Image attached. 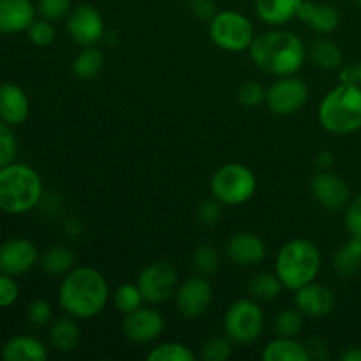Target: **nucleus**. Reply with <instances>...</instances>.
<instances>
[{"label": "nucleus", "instance_id": "9", "mask_svg": "<svg viewBox=\"0 0 361 361\" xmlns=\"http://www.w3.org/2000/svg\"><path fill=\"white\" fill-rule=\"evenodd\" d=\"M145 302L159 305L171 298L178 288V274L175 268L164 261H155L143 268L136 281Z\"/></svg>", "mask_w": 361, "mask_h": 361}, {"label": "nucleus", "instance_id": "14", "mask_svg": "<svg viewBox=\"0 0 361 361\" xmlns=\"http://www.w3.org/2000/svg\"><path fill=\"white\" fill-rule=\"evenodd\" d=\"M39 249L27 238L7 240L0 245V271L7 275H23L39 264Z\"/></svg>", "mask_w": 361, "mask_h": 361}, {"label": "nucleus", "instance_id": "43", "mask_svg": "<svg viewBox=\"0 0 361 361\" xmlns=\"http://www.w3.org/2000/svg\"><path fill=\"white\" fill-rule=\"evenodd\" d=\"M190 9H192V13L196 14L197 18L208 21L217 14L214 0H190Z\"/></svg>", "mask_w": 361, "mask_h": 361}, {"label": "nucleus", "instance_id": "42", "mask_svg": "<svg viewBox=\"0 0 361 361\" xmlns=\"http://www.w3.org/2000/svg\"><path fill=\"white\" fill-rule=\"evenodd\" d=\"M345 228L353 236L361 238V194L351 201L345 210Z\"/></svg>", "mask_w": 361, "mask_h": 361}, {"label": "nucleus", "instance_id": "47", "mask_svg": "<svg viewBox=\"0 0 361 361\" xmlns=\"http://www.w3.org/2000/svg\"><path fill=\"white\" fill-rule=\"evenodd\" d=\"M342 361H361V348H348L341 356Z\"/></svg>", "mask_w": 361, "mask_h": 361}, {"label": "nucleus", "instance_id": "26", "mask_svg": "<svg viewBox=\"0 0 361 361\" xmlns=\"http://www.w3.org/2000/svg\"><path fill=\"white\" fill-rule=\"evenodd\" d=\"M334 268L341 277H353L361 268V238L353 236L351 240L338 247L334 256Z\"/></svg>", "mask_w": 361, "mask_h": 361}, {"label": "nucleus", "instance_id": "19", "mask_svg": "<svg viewBox=\"0 0 361 361\" xmlns=\"http://www.w3.org/2000/svg\"><path fill=\"white\" fill-rule=\"evenodd\" d=\"M30 113V101L21 87L14 83L0 85V120L11 127L21 126Z\"/></svg>", "mask_w": 361, "mask_h": 361}, {"label": "nucleus", "instance_id": "17", "mask_svg": "<svg viewBox=\"0 0 361 361\" xmlns=\"http://www.w3.org/2000/svg\"><path fill=\"white\" fill-rule=\"evenodd\" d=\"M35 14L37 9L32 0H0V34L27 32Z\"/></svg>", "mask_w": 361, "mask_h": 361}, {"label": "nucleus", "instance_id": "8", "mask_svg": "<svg viewBox=\"0 0 361 361\" xmlns=\"http://www.w3.org/2000/svg\"><path fill=\"white\" fill-rule=\"evenodd\" d=\"M264 312L256 300L242 298L229 305L224 316V331L235 344H252L263 335Z\"/></svg>", "mask_w": 361, "mask_h": 361}, {"label": "nucleus", "instance_id": "46", "mask_svg": "<svg viewBox=\"0 0 361 361\" xmlns=\"http://www.w3.org/2000/svg\"><path fill=\"white\" fill-rule=\"evenodd\" d=\"M63 229H66L67 236H69V238H73V240L78 238V236L81 235V231H83V228H81V224L76 221V219H69V221L63 224Z\"/></svg>", "mask_w": 361, "mask_h": 361}, {"label": "nucleus", "instance_id": "18", "mask_svg": "<svg viewBox=\"0 0 361 361\" xmlns=\"http://www.w3.org/2000/svg\"><path fill=\"white\" fill-rule=\"evenodd\" d=\"M228 257L238 267H256L267 256V245L252 233H238L231 236L226 247Z\"/></svg>", "mask_w": 361, "mask_h": 361}, {"label": "nucleus", "instance_id": "12", "mask_svg": "<svg viewBox=\"0 0 361 361\" xmlns=\"http://www.w3.org/2000/svg\"><path fill=\"white\" fill-rule=\"evenodd\" d=\"M176 309L187 319L203 316L214 298V289L204 277H189L178 284L175 293Z\"/></svg>", "mask_w": 361, "mask_h": 361}, {"label": "nucleus", "instance_id": "25", "mask_svg": "<svg viewBox=\"0 0 361 361\" xmlns=\"http://www.w3.org/2000/svg\"><path fill=\"white\" fill-rule=\"evenodd\" d=\"M74 252L66 245H53L39 257V267L51 277H63L74 268Z\"/></svg>", "mask_w": 361, "mask_h": 361}, {"label": "nucleus", "instance_id": "28", "mask_svg": "<svg viewBox=\"0 0 361 361\" xmlns=\"http://www.w3.org/2000/svg\"><path fill=\"white\" fill-rule=\"evenodd\" d=\"M310 59L319 69L334 71L342 66V49L330 39H317L310 46Z\"/></svg>", "mask_w": 361, "mask_h": 361}, {"label": "nucleus", "instance_id": "11", "mask_svg": "<svg viewBox=\"0 0 361 361\" xmlns=\"http://www.w3.org/2000/svg\"><path fill=\"white\" fill-rule=\"evenodd\" d=\"M67 32L80 46H95L104 37V20L90 4H80L67 14Z\"/></svg>", "mask_w": 361, "mask_h": 361}, {"label": "nucleus", "instance_id": "23", "mask_svg": "<svg viewBox=\"0 0 361 361\" xmlns=\"http://www.w3.org/2000/svg\"><path fill=\"white\" fill-rule=\"evenodd\" d=\"M49 342L59 353H71L80 345L81 330L76 323V317L62 316L56 317L49 326Z\"/></svg>", "mask_w": 361, "mask_h": 361}, {"label": "nucleus", "instance_id": "2", "mask_svg": "<svg viewBox=\"0 0 361 361\" xmlns=\"http://www.w3.org/2000/svg\"><path fill=\"white\" fill-rule=\"evenodd\" d=\"M254 66L271 76H293L307 59L305 42L289 30H270L256 35L249 48Z\"/></svg>", "mask_w": 361, "mask_h": 361}, {"label": "nucleus", "instance_id": "33", "mask_svg": "<svg viewBox=\"0 0 361 361\" xmlns=\"http://www.w3.org/2000/svg\"><path fill=\"white\" fill-rule=\"evenodd\" d=\"M233 355V341L228 335L208 338L201 349V358L204 361H226Z\"/></svg>", "mask_w": 361, "mask_h": 361}, {"label": "nucleus", "instance_id": "48", "mask_svg": "<svg viewBox=\"0 0 361 361\" xmlns=\"http://www.w3.org/2000/svg\"><path fill=\"white\" fill-rule=\"evenodd\" d=\"M356 69H358V83L361 85V60L356 63Z\"/></svg>", "mask_w": 361, "mask_h": 361}, {"label": "nucleus", "instance_id": "36", "mask_svg": "<svg viewBox=\"0 0 361 361\" xmlns=\"http://www.w3.org/2000/svg\"><path fill=\"white\" fill-rule=\"evenodd\" d=\"M27 34H28V41H30L32 44L39 46V48H46V46L53 44V41H55L56 37V32H55V27H53V23L51 21L44 20V18L35 20L34 23L28 27Z\"/></svg>", "mask_w": 361, "mask_h": 361}, {"label": "nucleus", "instance_id": "30", "mask_svg": "<svg viewBox=\"0 0 361 361\" xmlns=\"http://www.w3.org/2000/svg\"><path fill=\"white\" fill-rule=\"evenodd\" d=\"M143 295H141L137 284H120L118 288L113 291V305L118 310L120 314H130L134 310H137L140 307H143Z\"/></svg>", "mask_w": 361, "mask_h": 361}, {"label": "nucleus", "instance_id": "49", "mask_svg": "<svg viewBox=\"0 0 361 361\" xmlns=\"http://www.w3.org/2000/svg\"><path fill=\"white\" fill-rule=\"evenodd\" d=\"M355 2H356V4H358V6H361V0H355Z\"/></svg>", "mask_w": 361, "mask_h": 361}, {"label": "nucleus", "instance_id": "31", "mask_svg": "<svg viewBox=\"0 0 361 361\" xmlns=\"http://www.w3.org/2000/svg\"><path fill=\"white\" fill-rule=\"evenodd\" d=\"M274 330L277 337L296 338L303 330V314L298 309L282 310L275 316Z\"/></svg>", "mask_w": 361, "mask_h": 361}, {"label": "nucleus", "instance_id": "37", "mask_svg": "<svg viewBox=\"0 0 361 361\" xmlns=\"http://www.w3.org/2000/svg\"><path fill=\"white\" fill-rule=\"evenodd\" d=\"M37 14L48 21L62 20L71 13V0H37Z\"/></svg>", "mask_w": 361, "mask_h": 361}, {"label": "nucleus", "instance_id": "1", "mask_svg": "<svg viewBox=\"0 0 361 361\" xmlns=\"http://www.w3.org/2000/svg\"><path fill=\"white\" fill-rule=\"evenodd\" d=\"M109 286L104 275L92 267L73 268L63 275L59 288V303L76 319H92L106 309Z\"/></svg>", "mask_w": 361, "mask_h": 361}, {"label": "nucleus", "instance_id": "35", "mask_svg": "<svg viewBox=\"0 0 361 361\" xmlns=\"http://www.w3.org/2000/svg\"><path fill=\"white\" fill-rule=\"evenodd\" d=\"M192 263L201 275H212L217 271L221 259H219V252L215 250V247L201 245L194 252Z\"/></svg>", "mask_w": 361, "mask_h": 361}, {"label": "nucleus", "instance_id": "6", "mask_svg": "<svg viewBox=\"0 0 361 361\" xmlns=\"http://www.w3.org/2000/svg\"><path fill=\"white\" fill-rule=\"evenodd\" d=\"M257 187L252 169L243 164L229 162L219 168L210 180L212 194L226 207H238L254 196Z\"/></svg>", "mask_w": 361, "mask_h": 361}, {"label": "nucleus", "instance_id": "7", "mask_svg": "<svg viewBox=\"0 0 361 361\" xmlns=\"http://www.w3.org/2000/svg\"><path fill=\"white\" fill-rule=\"evenodd\" d=\"M210 37L224 51H245L250 48L256 32L245 14L236 11H221L210 20Z\"/></svg>", "mask_w": 361, "mask_h": 361}, {"label": "nucleus", "instance_id": "5", "mask_svg": "<svg viewBox=\"0 0 361 361\" xmlns=\"http://www.w3.org/2000/svg\"><path fill=\"white\" fill-rule=\"evenodd\" d=\"M321 127L345 136L361 129V85H338L331 88L317 108Z\"/></svg>", "mask_w": 361, "mask_h": 361}, {"label": "nucleus", "instance_id": "45", "mask_svg": "<svg viewBox=\"0 0 361 361\" xmlns=\"http://www.w3.org/2000/svg\"><path fill=\"white\" fill-rule=\"evenodd\" d=\"M334 162H335L334 154H331V152H328V150L319 152V154H317V157H316V164L319 166L323 171H328V169L334 166Z\"/></svg>", "mask_w": 361, "mask_h": 361}, {"label": "nucleus", "instance_id": "10", "mask_svg": "<svg viewBox=\"0 0 361 361\" xmlns=\"http://www.w3.org/2000/svg\"><path fill=\"white\" fill-rule=\"evenodd\" d=\"M309 87L305 81L293 76L279 78L267 90V104L275 115H293L305 106Z\"/></svg>", "mask_w": 361, "mask_h": 361}, {"label": "nucleus", "instance_id": "24", "mask_svg": "<svg viewBox=\"0 0 361 361\" xmlns=\"http://www.w3.org/2000/svg\"><path fill=\"white\" fill-rule=\"evenodd\" d=\"M264 361H309L310 353L307 345L293 337H277L268 342L261 353Z\"/></svg>", "mask_w": 361, "mask_h": 361}, {"label": "nucleus", "instance_id": "34", "mask_svg": "<svg viewBox=\"0 0 361 361\" xmlns=\"http://www.w3.org/2000/svg\"><path fill=\"white\" fill-rule=\"evenodd\" d=\"M18 154V141L9 123L0 120V169L14 162Z\"/></svg>", "mask_w": 361, "mask_h": 361}, {"label": "nucleus", "instance_id": "39", "mask_svg": "<svg viewBox=\"0 0 361 361\" xmlns=\"http://www.w3.org/2000/svg\"><path fill=\"white\" fill-rule=\"evenodd\" d=\"M20 298V286L13 275L0 271V309H9Z\"/></svg>", "mask_w": 361, "mask_h": 361}, {"label": "nucleus", "instance_id": "44", "mask_svg": "<svg viewBox=\"0 0 361 361\" xmlns=\"http://www.w3.org/2000/svg\"><path fill=\"white\" fill-rule=\"evenodd\" d=\"M338 80H341L342 85H360L358 69H356V66L342 67L341 73H338Z\"/></svg>", "mask_w": 361, "mask_h": 361}, {"label": "nucleus", "instance_id": "4", "mask_svg": "<svg viewBox=\"0 0 361 361\" xmlns=\"http://www.w3.org/2000/svg\"><path fill=\"white\" fill-rule=\"evenodd\" d=\"M323 267L319 247L305 238H296L286 243L275 257V274L284 289L298 291L310 284L319 275Z\"/></svg>", "mask_w": 361, "mask_h": 361}, {"label": "nucleus", "instance_id": "32", "mask_svg": "<svg viewBox=\"0 0 361 361\" xmlns=\"http://www.w3.org/2000/svg\"><path fill=\"white\" fill-rule=\"evenodd\" d=\"M148 361H192L194 353L190 348L180 342H166L150 349L147 355Z\"/></svg>", "mask_w": 361, "mask_h": 361}, {"label": "nucleus", "instance_id": "41", "mask_svg": "<svg viewBox=\"0 0 361 361\" xmlns=\"http://www.w3.org/2000/svg\"><path fill=\"white\" fill-rule=\"evenodd\" d=\"M222 215V203L214 200H204L201 201L200 208H197V217L203 222L204 226H215L219 221H221Z\"/></svg>", "mask_w": 361, "mask_h": 361}, {"label": "nucleus", "instance_id": "38", "mask_svg": "<svg viewBox=\"0 0 361 361\" xmlns=\"http://www.w3.org/2000/svg\"><path fill=\"white\" fill-rule=\"evenodd\" d=\"M238 101L242 102L245 108H256L267 101V90L257 81H247L240 87L238 90Z\"/></svg>", "mask_w": 361, "mask_h": 361}, {"label": "nucleus", "instance_id": "20", "mask_svg": "<svg viewBox=\"0 0 361 361\" xmlns=\"http://www.w3.org/2000/svg\"><path fill=\"white\" fill-rule=\"evenodd\" d=\"M296 18L309 25L317 34H331L334 30H337L338 23H341V14L334 6L307 2V0H303Z\"/></svg>", "mask_w": 361, "mask_h": 361}, {"label": "nucleus", "instance_id": "29", "mask_svg": "<svg viewBox=\"0 0 361 361\" xmlns=\"http://www.w3.org/2000/svg\"><path fill=\"white\" fill-rule=\"evenodd\" d=\"M284 286H282L281 279L277 274H270V271H259L254 275L249 282V293L254 300L259 302H270V300L277 298L282 293Z\"/></svg>", "mask_w": 361, "mask_h": 361}, {"label": "nucleus", "instance_id": "27", "mask_svg": "<svg viewBox=\"0 0 361 361\" xmlns=\"http://www.w3.org/2000/svg\"><path fill=\"white\" fill-rule=\"evenodd\" d=\"M104 67V55L97 46H83L73 62V73L78 80L90 81L101 74Z\"/></svg>", "mask_w": 361, "mask_h": 361}, {"label": "nucleus", "instance_id": "21", "mask_svg": "<svg viewBox=\"0 0 361 361\" xmlns=\"http://www.w3.org/2000/svg\"><path fill=\"white\" fill-rule=\"evenodd\" d=\"M2 358L6 361H46L48 348L30 335H16L4 344Z\"/></svg>", "mask_w": 361, "mask_h": 361}, {"label": "nucleus", "instance_id": "16", "mask_svg": "<svg viewBox=\"0 0 361 361\" xmlns=\"http://www.w3.org/2000/svg\"><path fill=\"white\" fill-rule=\"evenodd\" d=\"M295 303L303 316L323 317L335 309V295L330 288L314 281L295 291Z\"/></svg>", "mask_w": 361, "mask_h": 361}, {"label": "nucleus", "instance_id": "40", "mask_svg": "<svg viewBox=\"0 0 361 361\" xmlns=\"http://www.w3.org/2000/svg\"><path fill=\"white\" fill-rule=\"evenodd\" d=\"M27 317L32 324H35V326H44V324H48L53 317L51 303H49L48 300L42 298L34 300V302L28 305Z\"/></svg>", "mask_w": 361, "mask_h": 361}, {"label": "nucleus", "instance_id": "13", "mask_svg": "<svg viewBox=\"0 0 361 361\" xmlns=\"http://www.w3.org/2000/svg\"><path fill=\"white\" fill-rule=\"evenodd\" d=\"M166 323L161 312L150 307H140L134 312L126 314L122 323V331L130 342L148 344L157 341L164 331Z\"/></svg>", "mask_w": 361, "mask_h": 361}, {"label": "nucleus", "instance_id": "22", "mask_svg": "<svg viewBox=\"0 0 361 361\" xmlns=\"http://www.w3.org/2000/svg\"><path fill=\"white\" fill-rule=\"evenodd\" d=\"M303 0H256V13L261 21L279 27L298 16Z\"/></svg>", "mask_w": 361, "mask_h": 361}, {"label": "nucleus", "instance_id": "3", "mask_svg": "<svg viewBox=\"0 0 361 361\" xmlns=\"http://www.w3.org/2000/svg\"><path fill=\"white\" fill-rule=\"evenodd\" d=\"M44 196L41 175L34 168L11 162L0 169V210L21 215L39 207Z\"/></svg>", "mask_w": 361, "mask_h": 361}, {"label": "nucleus", "instance_id": "15", "mask_svg": "<svg viewBox=\"0 0 361 361\" xmlns=\"http://www.w3.org/2000/svg\"><path fill=\"white\" fill-rule=\"evenodd\" d=\"M310 189H312L314 197H316L317 203L321 204L326 210H341L348 204L349 201V187L344 180L338 175L321 169L319 173H316L310 182Z\"/></svg>", "mask_w": 361, "mask_h": 361}]
</instances>
